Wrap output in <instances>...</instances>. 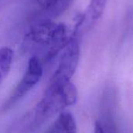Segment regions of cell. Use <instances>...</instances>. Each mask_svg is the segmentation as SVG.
<instances>
[{
    "mask_svg": "<svg viewBox=\"0 0 133 133\" xmlns=\"http://www.w3.org/2000/svg\"><path fill=\"white\" fill-rule=\"evenodd\" d=\"M77 127L72 115L68 111H62L57 120L45 133H76Z\"/></svg>",
    "mask_w": 133,
    "mask_h": 133,
    "instance_id": "4",
    "label": "cell"
},
{
    "mask_svg": "<svg viewBox=\"0 0 133 133\" xmlns=\"http://www.w3.org/2000/svg\"><path fill=\"white\" fill-rule=\"evenodd\" d=\"M13 58V51L9 47L0 48V83L9 74Z\"/></svg>",
    "mask_w": 133,
    "mask_h": 133,
    "instance_id": "5",
    "label": "cell"
},
{
    "mask_svg": "<svg viewBox=\"0 0 133 133\" xmlns=\"http://www.w3.org/2000/svg\"><path fill=\"white\" fill-rule=\"evenodd\" d=\"M73 1L74 0H58L56 5L48 14L53 17H57L60 16L70 7Z\"/></svg>",
    "mask_w": 133,
    "mask_h": 133,
    "instance_id": "7",
    "label": "cell"
},
{
    "mask_svg": "<svg viewBox=\"0 0 133 133\" xmlns=\"http://www.w3.org/2000/svg\"><path fill=\"white\" fill-rule=\"evenodd\" d=\"M94 133H105L104 128L102 127L101 124L99 122H95V125H94Z\"/></svg>",
    "mask_w": 133,
    "mask_h": 133,
    "instance_id": "9",
    "label": "cell"
},
{
    "mask_svg": "<svg viewBox=\"0 0 133 133\" xmlns=\"http://www.w3.org/2000/svg\"><path fill=\"white\" fill-rule=\"evenodd\" d=\"M77 98V90L71 82L58 87L48 86L41 100L25 117L23 127L31 132L36 130L66 107L75 104Z\"/></svg>",
    "mask_w": 133,
    "mask_h": 133,
    "instance_id": "1",
    "label": "cell"
},
{
    "mask_svg": "<svg viewBox=\"0 0 133 133\" xmlns=\"http://www.w3.org/2000/svg\"><path fill=\"white\" fill-rule=\"evenodd\" d=\"M72 37L63 49L58 68L51 79L49 87H58L71 82L76 70L79 60L80 47L76 34L72 33Z\"/></svg>",
    "mask_w": 133,
    "mask_h": 133,
    "instance_id": "2",
    "label": "cell"
},
{
    "mask_svg": "<svg viewBox=\"0 0 133 133\" xmlns=\"http://www.w3.org/2000/svg\"><path fill=\"white\" fill-rule=\"evenodd\" d=\"M108 0H90L87 12L85 13V20L88 19L90 23H94L101 18L106 7Z\"/></svg>",
    "mask_w": 133,
    "mask_h": 133,
    "instance_id": "6",
    "label": "cell"
},
{
    "mask_svg": "<svg viewBox=\"0 0 133 133\" xmlns=\"http://www.w3.org/2000/svg\"><path fill=\"white\" fill-rule=\"evenodd\" d=\"M37 5L42 9V10L48 12V13L56 5L58 0H35Z\"/></svg>",
    "mask_w": 133,
    "mask_h": 133,
    "instance_id": "8",
    "label": "cell"
},
{
    "mask_svg": "<svg viewBox=\"0 0 133 133\" xmlns=\"http://www.w3.org/2000/svg\"><path fill=\"white\" fill-rule=\"evenodd\" d=\"M42 74L43 68L38 58L36 56L30 58L28 62L26 72L15 87L14 90L6 102L7 107L13 104L18 100L25 96L36 84L38 83L41 79Z\"/></svg>",
    "mask_w": 133,
    "mask_h": 133,
    "instance_id": "3",
    "label": "cell"
}]
</instances>
